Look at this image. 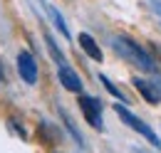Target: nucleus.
<instances>
[{"instance_id": "1", "label": "nucleus", "mask_w": 161, "mask_h": 153, "mask_svg": "<svg viewBox=\"0 0 161 153\" xmlns=\"http://www.w3.org/2000/svg\"><path fill=\"white\" fill-rule=\"evenodd\" d=\"M109 45L114 47V52H117L121 59L131 62L134 67H139V69H144V72L156 74V69H159V67H156V57H151L136 40L126 37V35H114V37L109 40Z\"/></svg>"}, {"instance_id": "2", "label": "nucleus", "mask_w": 161, "mask_h": 153, "mask_svg": "<svg viewBox=\"0 0 161 153\" xmlns=\"http://www.w3.org/2000/svg\"><path fill=\"white\" fill-rule=\"evenodd\" d=\"M114 111H117V116H119V119L126 124V126H129V129H131V131L141 134L146 141H149V143H151V146H156V148L161 151V138L154 134V129H151V126H149L144 119H139L136 114H131V111H129L124 104H117V106H114Z\"/></svg>"}, {"instance_id": "3", "label": "nucleus", "mask_w": 161, "mask_h": 153, "mask_svg": "<svg viewBox=\"0 0 161 153\" xmlns=\"http://www.w3.org/2000/svg\"><path fill=\"white\" fill-rule=\"evenodd\" d=\"M80 109H82V114H84V121H87L94 131H102V129H104V121H102V101L97 96L82 94L80 96Z\"/></svg>"}, {"instance_id": "4", "label": "nucleus", "mask_w": 161, "mask_h": 153, "mask_svg": "<svg viewBox=\"0 0 161 153\" xmlns=\"http://www.w3.org/2000/svg\"><path fill=\"white\" fill-rule=\"evenodd\" d=\"M18 74L25 84H37V76H40V69H37V59L32 52H20L18 55Z\"/></svg>"}, {"instance_id": "5", "label": "nucleus", "mask_w": 161, "mask_h": 153, "mask_svg": "<svg viewBox=\"0 0 161 153\" xmlns=\"http://www.w3.org/2000/svg\"><path fill=\"white\" fill-rule=\"evenodd\" d=\"M131 84H134V89L144 96V101H149V104H159L161 101V92L159 87L154 84V79H144V76H131Z\"/></svg>"}, {"instance_id": "6", "label": "nucleus", "mask_w": 161, "mask_h": 153, "mask_svg": "<svg viewBox=\"0 0 161 153\" xmlns=\"http://www.w3.org/2000/svg\"><path fill=\"white\" fill-rule=\"evenodd\" d=\"M57 79H60V84L67 89V92H72V94H82V79H80V74L69 67V64H64V67H60L57 69Z\"/></svg>"}, {"instance_id": "7", "label": "nucleus", "mask_w": 161, "mask_h": 153, "mask_svg": "<svg viewBox=\"0 0 161 153\" xmlns=\"http://www.w3.org/2000/svg\"><path fill=\"white\" fill-rule=\"evenodd\" d=\"M77 42H80L82 52L92 59V62H102V59H104V55H102V47L97 45V40L92 37L89 32H82L80 37H77Z\"/></svg>"}, {"instance_id": "8", "label": "nucleus", "mask_w": 161, "mask_h": 153, "mask_svg": "<svg viewBox=\"0 0 161 153\" xmlns=\"http://www.w3.org/2000/svg\"><path fill=\"white\" fill-rule=\"evenodd\" d=\"M45 5V10H47V15H50V20H52V25L60 30L62 35H64V40H69L72 42V32H69V27H67V22H64V18H62V13L57 10V8H52V5H47V3H42Z\"/></svg>"}, {"instance_id": "9", "label": "nucleus", "mask_w": 161, "mask_h": 153, "mask_svg": "<svg viewBox=\"0 0 161 153\" xmlns=\"http://www.w3.org/2000/svg\"><path fill=\"white\" fill-rule=\"evenodd\" d=\"M45 45H47V52H50L52 59H55V64H57V67H64V64H67V59H64L62 50L57 47V42H55V37H52L50 32H45Z\"/></svg>"}, {"instance_id": "10", "label": "nucleus", "mask_w": 161, "mask_h": 153, "mask_svg": "<svg viewBox=\"0 0 161 153\" xmlns=\"http://www.w3.org/2000/svg\"><path fill=\"white\" fill-rule=\"evenodd\" d=\"M99 82H102V87H104V89H107L109 94L114 96V99H117L119 104H124V101H126V96L121 94V89H119V87H117V84H114V82H112V79H109L107 74H99Z\"/></svg>"}, {"instance_id": "11", "label": "nucleus", "mask_w": 161, "mask_h": 153, "mask_svg": "<svg viewBox=\"0 0 161 153\" xmlns=\"http://www.w3.org/2000/svg\"><path fill=\"white\" fill-rule=\"evenodd\" d=\"M60 116H62V121H64V126H67V131L72 134V138H75V143H77L80 148H84V138H82V134H80V131H77V126L72 124V119H69V116L64 114L62 109H60Z\"/></svg>"}, {"instance_id": "12", "label": "nucleus", "mask_w": 161, "mask_h": 153, "mask_svg": "<svg viewBox=\"0 0 161 153\" xmlns=\"http://www.w3.org/2000/svg\"><path fill=\"white\" fill-rule=\"evenodd\" d=\"M10 129H13V131H15V134L20 136L22 141H27V131H25V129H22L20 124H18V121H15V119H10Z\"/></svg>"}, {"instance_id": "13", "label": "nucleus", "mask_w": 161, "mask_h": 153, "mask_svg": "<svg viewBox=\"0 0 161 153\" xmlns=\"http://www.w3.org/2000/svg\"><path fill=\"white\" fill-rule=\"evenodd\" d=\"M149 8L156 13V18L161 20V0H149Z\"/></svg>"}, {"instance_id": "14", "label": "nucleus", "mask_w": 161, "mask_h": 153, "mask_svg": "<svg viewBox=\"0 0 161 153\" xmlns=\"http://www.w3.org/2000/svg\"><path fill=\"white\" fill-rule=\"evenodd\" d=\"M154 84L159 87V92H161V74H154Z\"/></svg>"}, {"instance_id": "15", "label": "nucleus", "mask_w": 161, "mask_h": 153, "mask_svg": "<svg viewBox=\"0 0 161 153\" xmlns=\"http://www.w3.org/2000/svg\"><path fill=\"white\" fill-rule=\"evenodd\" d=\"M154 52H156V55L161 57V45H154Z\"/></svg>"}]
</instances>
